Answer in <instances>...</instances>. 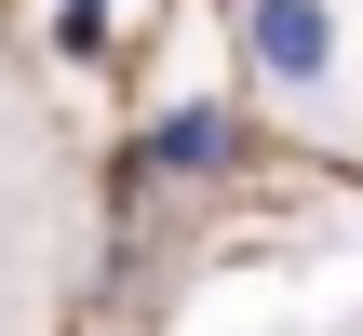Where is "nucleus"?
Listing matches in <instances>:
<instances>
[{
  "label": "nucleus",
  "instance_id": "nucleus-1",
  "mask_svg": "<svg viewBox=\"0 0 363 336\" xmlns=\"http://www.w3.org/2000/svg\"><path fill=\"white\" fill-rule=\"evenodd\" d=\"M229 27H242V67L269 94H323L337 81V0H242Z\"/></svg>",
  "mask_w": 363,
  "mask_h": 336
},
{
  "label": "nucleus",
  "instance_id": "nucleus-2",
  "mask_svg": "<svg viewBox=\"0 0 363 336\" xmlns=\"http://www.w3.org/2000/svg\"><path fill=\"white\" fill-rule=\"evenodd\" d=\"M229 148H242V121H229L216 94H189V108H162V121L135 135V175H162V189H202V175H229Z\"/></svg>",
  "mask_w": 363,
  "mask_h": 336
},
{
  "label": "nucleus",
  "instance_id": "nucleus-3",
  "mask_svg": "<svg viewBox=\"0 0 363 336\" xmlns=\"http://www.w3.org/2000/svg\"><path fill=\"white\" fill-rule=\"evenodd\" d=\"M54 40H67V54H108V0H67V13H54Z\"/></svg>",
  "mask_w": 363,
  "mask_h": 336
}]
</instances>
